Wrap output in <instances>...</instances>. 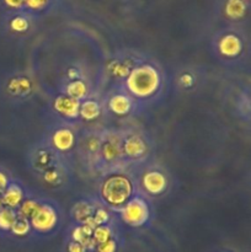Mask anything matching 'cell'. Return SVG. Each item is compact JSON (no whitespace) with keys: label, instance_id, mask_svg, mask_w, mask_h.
<instances>
[{"label":"cell","instance_id":"603a6c76","mask_svg":"<svg viewBox=\"0 0 251 252\" xmlns=\"http://www.w3.org/2000/svg\"><path fill=\"white\" fill-rule=\"evenodd\" d=\"M224 12L231 20H239L245 15L246 5L244 0H228L224 6Z\"/></svg>","mask_w":251,"mask_h":252},{"label":"cell","instance_id":"d4e9b609","mask_svg":"<svg viewBox=\"0 0 251 252\" xmlns=\"http://www.w3.org/2000/svg\"><path fill=\"white\" fill-rule=\"evenodd\" d=\"M10 233H11L14 236H16V238H26V236H29L30 234H33L32 233L31 224H30L29 219L22 218V217H19V216H17L16 220H15Z\"/></svg>","mask_w":251,"mask_h":252},{"label":"cell","instance_id":"d6986e66","mask_svg":"<svg viewBox=\"0 0 251 252\" xmlns=\"http://www.w3.org/2000/svg\"><path fill=\"white\" fill-rule=\"evenodd\" d=\"M93 231L94 229L88 225L73 224V228H71L70 234H69V239L81 244L88 251H94L96 244L93 239Z\"/></svg>","mask_w":251,"mask_h":252},{"label":"cell","instance_id":"d6a6232c","mask_svg":"<svg viewBox=\"0 0 251 252\" xmlns=\"http://www.w3.org/2000/svg\"><path fill=\"white\" fill-rule=\"evenodd\" d=\"M4 208V206H2V202H1V198H0V211H1V209Z\"/></svg>","mask_w":251,"mask_h":252},{"label":"cell","instance_id":"6da1fadb","mask_svg":"<svg viewBox=\"0 0 251 252\" xmlns=\"http://www.w3.org/2000/svg\"><path fill=\"white\" fill-rule=\"evenodd\" d=\"M138 192L137 177L126 166L102 172L96 198L102 206L117 214Z\"/></svg>","mask_w":251,"mask_h":252},{"label":"cell","instance_id":"ba28073f","mask_svg":"<svg viewBox=\"0 0 251 252\" xmlns=\"http://www.w3.org/2000/svg\"><path fill=\"white\" fill-rule=\"evenodd\" d=\"M64 161L68 162V160H65L58 153L54 152L51 145L44 139L37 142L27 154L29 169L36 177H39L42 174L48 171L49 169Z\"/></svg>","mask_w":251,"mask_h":252},{"label":"cell","instance_id":"f1b7e54d","mask_svg":"<svg viewBox=\"0 0 251 252\" xmlns=\"http://www.w3.org/2000/svg\"><path fill=\"white\" fill-rule=\"evenodd\" d=\"M66 251L68 252H88L85 248H84L81 244L76 243V241H73L69 239V243L66 245Z\"/></svg>","mask_w":251,"mask_h":252},{"label":"cell","instance_id":"8992f818","mask_svg":"<svg viewBox=\"0 0 251 252\" xmlns=\"http://www.w3.org/2000/svg\"><path fill=\"white\" fill-rule=\"evenodd\" d=\"M78 135L79 132L76 130L75 125L61 121L49 127L43 139L51 145L54 152L68 160V158L76 152Z\"/></svg>","mask_w":251,"mask_h":252},{"label":"cell","instance_id":"277c9868","mask_svg":"<svg viewBox=\"0 0 251 252\" xmlns=\"http://www.w3.org/2000/svg\"><path fill=\"white\" fill-rule=\"evenodd\" d=\"M116 216L127 226L138 229L148 225L153 220L154 211L149 198L138 191Z\"/></svg>","mask_w":251,"mask_h":252},{"label":"cell","instance_id":"5bb4252c","mask_svg":"<svg viewBox=\"0 0 251 252\" xmlns=\"http://www.w3.org/2000/svg\"><path fill=\"white\" fill-rule=\"evenodd\" d=\"M79 107L80 101L71 98L64 94H59L52 101V110L63 122L75 125L79 120Z\"/></svg>","mask_w":251,"mask_h":252},{"label":"cell","instance_id":"4316f807","mask_svg":"<svg viewBox=\"0 0 251 252\" xmlns=\"http://www.w3.org/2000/svg\"><path fill=\"white\" fill-rule=\"evenodd\" d=\"M96 252H116L117 251V240L116 238L111 239V240L105 241L102 244H98V245L95 246Z\"/></svg>","mask_w":251,"mask_h":252},{"label":"cell","instance_id":"ac0fdd59","mask_svg":"<svg viewBox=\"0 0 251 252\" xmlns=\"http://www.w3.org/2000/svg\"><path fill=\"white\" fill-rule=\"evenodd\" d=\"M6 90L9 95L14 97L25 98L30 96V94L33 90V84L30 78L26 75H16L14 78H10L7 81Z\"/></svg>","mask_w":251,"mask_h":252},{"label":"cell","instance_id":"8fae6325","mask_svg":"<svg viewBox=\"0 0 251 252\" xmlns=\"http://www.w3.org/2000/svg\"><path fill=\"white\" fill-rule=\"evenodd\" d=\"M217 56L224 62L238 61L244 54V41L234 32H225L214 43Z\"/></svg>","mask_w":251,"mask_h":252},{"label":"cell","instance_id":"52a82bcc","mask_svg":"<svg viewBox=\"0 0 251 252\" xmlns=\"http://www.w3.org/2000/svg\"><path fill=\"white\" fill-rule=\"evenodd\" d=\"M137 185L140 193L148 198L149 197L157 198L166 193L170 187V179L164 167L149 165L140 172L139 177L137 179Z\"/></svg>","mask_w":251,"mask_h":252},{"label":"cell","instance_id":"ffe728a7","mask_svg":"<svg viewBox=\"0 0 251 252\" xmlns=\"http://www.w3.org/2000/svg\"><path fill=\"white\" fill-rule=\"evenodd\" d=\"M62 94L78 101H83L90 96V88L83 78L74 79V80H68L64 84Z\"/></svg>","mask_w":251,"mask_h":252},{"label":"cell","instance_id":"4fadbf2b","mask_svg":"<svg viewBox=\"0 0 251 252\" xmlns=\"http://www.w3.org/2000/svg\"><path fill=\"white\" fill-rule=\"evenodd\" d=\"M101 206L100 201L96 197H83L79 198L70 208V219L73 224L88 225L95 229L94 217L96 211Z\"/></svg>","mask_w":251,"mask_h":252},{"label":"cell","instance_id":"83f0119b","mask_svg":"<svg viewBox=\"0 0 251 252\" xmlns=\"http://www.w3.org/2000/svg\"><path fill=\"white\" fill-rule=\"evenodd\" d=\"M12 177L10 176L9 172L5 169H0V197L4 193V191L6 189V187L9 186L10 181H11Z\"/></svg>","mask_w":251,"mask_h":252},{"label":"cell","instance_id":"9a60e30c","mask_svg":"<svg viewBox=\"0 0 251 252\" xmlns=\"http://www.w3.org/2000/svg\"><path fill=\"white\" fill-rule=\"evenodd\" d=\"M30 193H31V192H29L26 186H25L20 180L12 177L9 186L6 187V189H5L4 193L1 194L0 198H1L2 206L6 207V208L16 211L20 207V204L24 202V199L26 198Z\"/></svg>","mask_w":251,"mask_h":252},{"label":"cell","instance_id":"7402d4cb","mask_svg":"<svg viewBox=\"0 0 251 252\" xmlns=\"http://www.w3.org/2000/svg\"><path fill=\"white\" fill-rule=\"evenodd\" d=\"M39 199H41V197H37L34 196L33 193H30L29 196L24 199V202L20 204L19 208L16 209L17 216L26 219L31 218V216L33 214V212L36 211L37 206H38Z\"/></svg>","mask_w":251,"mask_h":252},{"label":"cell","instance_id":"9c48e42d","mask_svg":"<svg viewBox=\"0 0 251 252\" xmlns=\"http://www.w3.org/2000/svg\"><path fill=\"white\" fill-rule=\"evenodd\" d=\"M150 143L139 130H122V152L126 166L142 164L150 153Z\"/></svg>","mask_w":251,"mask_h":252},{"label":"cell","instance_id":"cb8c5ba5","mask_svg":"<svg viewBox=\"0 0 251 252\" xmlns=\"http://www.w3.org/2000/svg\"><path fill=\"white\" fill-rule=\"evenodd\" d=\"M16 218V211L4 207L0 211V231H2V233H10Z\"/></svg>","mask_w":251,"mask_h":252},{"label":"cell","instance_id":"e0dca14e","mask_svg":"<svg viewBox=\"0 0 251 252\" xmlns=\"http://www.w3.org/2000/svg\"><path fill=\"white\" fill-rule=\"evenodd\" d=\"M139 62L140 61H137L133 57H117V58L111 59L107 65V70L113 78L123 81Z\"/></svg>","mask_w":251,"mask_h":252},{"label":"cell","instance_id":"484cf974","mask_svg":"<svg viewBox=\"0 0 251 252\" xmlns=\"http://www.w3.org/2000/svg\"><path fill=\"white\" fill-rule=\"evenodd\" d=\"M10 27L15 32H25L29 29V21L24 16H16L10 22Z\"/></svg>","mask_w":251,"mask_h":252},{"label":"cell","instance_id":"5b68a950","mask_svg":"<svg viewBox=\"0 0 251 252\" xmlns=\"http://www.w3.org/2000/svg\"><path fill=\"white\" fill-rule=\"evenodd\" d=\"M126 166L122 152V130L102 129L98 171L105 172Z\"/></svg>","mask_w":251,"mask_h":252},{"label":"cell","instance_id":"3957f363","mask_svg":"<svg viewBox=\"0 0 251 252\" xmlns=\"http://www.w3.org/2000/svg\"><path fill=\"white\" fill-rule=\"evenodd\" d=\"M63 220V212L53 199L41 197L36 211L29 219L32 233L36 235H51L58 231Z\"/></svg>","mask_w":251,"mask_h":252},{"label":"cell","instance_id":"44dd1931","mask_svg":"<svg viewBox=\"0 0 251 252\" xmlns=\"http://www.w3.org/2000/svg\"><path fill=\"white\" fill-rule=\"evenodd\" d=\"M115 220L111 221V223L102 224V225H98L94 229L93 231V239L95 241L96 245L98 244H102L105 241L111 240V239L115 238V225H113Z\"/></svg>","mask_w":251,"mask_h":252},{"label":"cell","instance_id":"2e32d148","mask_svg":"<svg viewBox=\"0 0 251 252\" xmlns=\"http://www.w3.org/2000/svg\"><path fill=\"white\" fill-rule=\"evenodd\" d=\"M105 107L103 102L95 96H89L85 100L80 101L79 107V120L84 122H94L102 116Z\"/></svg>","mask_w":251,"mask_h":252},{"label":"cell","instance_id":"7a4b0ae2","mask_svg":"<svg viewBox=\"0 0 251 252\" xmlns=\"http://www.w3.org/2000/svg\"><path fill=\"white\" fill-rule=\"evenodd\" d=\"M164 86V75L159 66L152 62L140 61L121 81L122 88L138 103L154 98Z\"/></svg>","mask_w":251,"mask_h":252},{"label":"cell","instance_id":"7c38bea8","mask_svg":"<svg viewBox=\"0 0 251 252\" xmlns=\"http://www.w3.org/2000/svg\"><path fill=\"white\" fill-rule=\"evenodd\" d=\"M103 102V107L117 117H126L132 115L137 108L138 102L128 95L122 88H117L115 91L110 94Z\"/></svg>","mask_w":251,"mask_h":252},{"label":"cell","instance_id":"f546056e","mask_svg":"<svg viewBox=\"0 0 251 252\" xmlns=\"http://www.w3.org/2000/svg\"><path fill=\"white\" fill-rule=\"evenodd\" d=\"M47 4V0H25V5L30 9L38 10Z\"/></svg>","mask_w":251,"mask_h":252},{"label":"cell","instance_id":"30bf717a","mask_svg":"<svg viewBox=\"0 0 251 252\" xmlns=\"http://www.w3.org/2000/svg\"><path fill=\"white\" fill-rule=\"evenodd\" d=\"M102 129H86L79 133L76 153L84 166L98 171L100 161V147Z\"/></svg>","mask_w":251,"mask_h":252},{"label":"cell","instance_id":"4dcf8cb0","mask_svg":"<svg viewBox=\"0 0 251 252\" xmlns=\"http://www.w3.org/2000/svg\"><path fill=\"white\" fill-rule=\"evenodd\" d=\"M180 80H181V84L185 86V88H189V86L193 85V83H194L193 76H192L191 74H188V73L184 74V75L180 78Z\"/></svg>","mask_w":251,"mask_h":252},{"label":"cell","instance_id":"1f68e13d","mask_svg":"<svg viewBox=\"0 0 251 252\" xmlns=\"http://www.w3.org/2000/svg\"><path fill=\"white\" fill-rule=\"evenodd\" d=\"M5 2H6L9 6L11 7H21L22 5H25V0H5Z\"/></svg>","mask_w":251,"mask_h":252}]
</instances>
